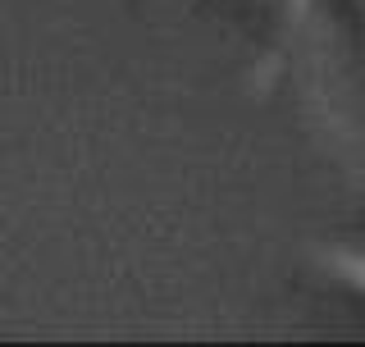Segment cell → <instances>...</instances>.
Masks as SVG:
<instances>
[{"mask_svg": "<svg viewBox=\"0 0 365 347\" xmlns=\"http://www.w3.org/2000/svg\"><path fill=\"white\" fill-rule=\"evenodd\" d=\"M324 270L365 297V251L361 247H329L324 251Z\"/></svg>", "mask_w": 365, "mask_h": 347, "instance_id": "obj_1", "label": "cell"}, {"mask_svg": "<svg viewBox=\"0 0 365 347\" xmlns=\"http://www.w3.org/2000/svg\"><path fill=\"white\" fill-rule=\"evenodd\" d=\"M279 9H283V23H288L292 37H306V32L315 28V9H319V0H279Z\"/></svg>", "mask_w": 365, "mask_h": 347, "instance_id": "obj_2", "label": "cell"}]
</instances>
